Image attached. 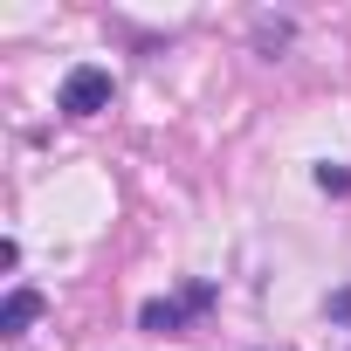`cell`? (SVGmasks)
Returning a JSON list of instances; mask_svg holds the SVG:
<instances>
[{
  "mask_svg": "<svg viewBox=\"0 0 351 351\" xmlns=\"http://www.w3.org/2000/svg\"><path fill=\"white\" fill-rule=\"evenodd\" d=\"M214 282H186L180 296H152V303H138V330H152V337H172V330H186L200 310H214Z\"/></svg>",
  "mask_w": 351,
  "mask_h": 351,
  "instance_id": "1",
  "label": "cell"
},
{
  "mask_svg": "<svg viewBox=\"0 0 351 351\" xmlns=\"http://www.w3.org/2000/svg\"><path fill=\"white\" fill-rule=\"evenodd\" d=\"M110 69H97V62H76L69 76H62V97H56V110L62 117H97V110H110Z\"/></svg>",
  "mask_w": 351,
  "mask_h": 351,
  "instance_id": "2",
  "label": "cell"
},
{
  "mask_svg": "<svg viewBox=\"0 0 351 351\" xmlns=\"http://www.w3.org/2000/svg\"><path fill=\"white\" fill-rule=\"evenodd\" d=\"M35 317H42V289H8V303H0V330L21 337Z\"/></svg>",
  "mask_w": 351,
  "mask_h": 351,
  "instance_id": "3",
  "label": "cell"
},
{
  "mask_svg": "<svg viewBox=\"0 0 351 351\" xmlns=\"http://www.w3.org/2000/svg\"><path fill=\"white\" fill-rule=\"evenodd\" d=\"M317 186H324V193H351V172H344V165H317Z\"/></svg>",
  "mask_w": 351,
  "mask_h": 351,
  "instance_id": "4",
  "label": "cell"
},
{
  "mask_svg": "<svg viewBox=\"0 0 351 351\" xmlns=\"http://www.w3.org/2000/svg\"><path fill=\"white\" fill-rule=\"evenodd\" d=\"M324 317H330V324H351V289H330V296H324Z\"/></svg>",
  "mask_w": 351,
  "mask_h": 351,
  "instance_id": "5",
  "label": "cell"
}]
</instances>
